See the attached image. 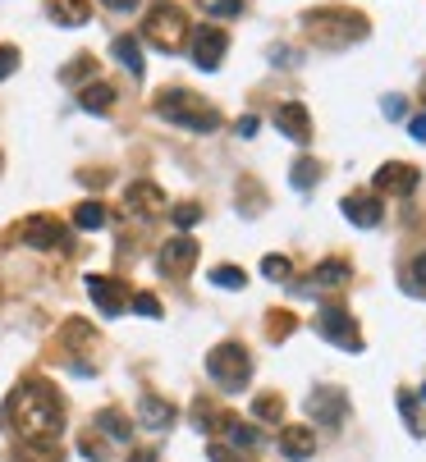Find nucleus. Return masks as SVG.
Here are the masks:
<instances>
[{
    "label": "nucleus",
    "mask_w": 426,
    "mask_h": 462,
    "mask_svg": "<svg viewBox=\"0 0 426 462\" xmlns=\"http://www.w3.org/2000/svg\"><path fill=\"white\" fill-rule=\"evenodd\" d=\"M275 128L284 133L289 142H298V147H307V142H312V115L303 111L298 101H284V105H275Z\"/></svg>",
    "instance_id": "f8f14e48"
},
{
    "label": "nucleus",
    "mask_w": 426,
    "mask_h": 462,
    "mask_svg": "<svg viewBox=\"0 0 426 462\" xmlns=\"http://www.w3.org/2000/svg\"><path fill=\"white\" fill-rule=\"evenodd\" d=\"M266 325H271V330H266L271 339H289V335H294V312H271Z\"/></svg>",
    "instance_id": "2f4dec72"
},
{
    "label": "nucleus",
    "mask_w": 426,
    "mask_h": 462,
    "mask_svg": "<svg viewBox=\"0 0 426 462\" xmlns=\"http://www.w3.org/2000/svg\"><path fill=\"white\" fill-rule=\"evenodd\" d=\"M92 339H97V330H92L88 320H69V325H65V343H69V348H88Z\"/></svg>",
    "instance_id": "c756f323"
},
{
    "label": "nucleus",
    "mask_w": 426,
    "mask_h": 462,
    "mask_svg": "<svg viewBox=\"0 0 426 462\" xmlns=\"http://www.w3.org/2000/svg\"><path fill=\"white\" fill-rule=\"evenodd\" d=\"M189 37H193V65L206 69V73H216L221 60H225V50H229L225 28H198V33H189Z\"/></svg>",
    "instance_id": "0eeeda50"
},
{
    "label": "nucleus",
    "mask_w": 426,
    "mask_h": 462,
    "mask_svg": "<svg viewBox=\"0 0 426 462\" xmlns=\"http://www.w3.org/2000/svg\"><path fill=\"white\" fill-rule=\"evenodd\" d=\"M78 453H83L88 462H105V449H101V444H92V440H83V444H78Z\"/></svg>",
    "instance_id": "ea45409f"
},
{
    "label": "nucleus",
    "mask_w": 426,
    "mask_h": 462,
    "mask_svg": "<svg viewBox=\"0 0 426 462\" xmlns=\"http://www.w3.org/2000/svg\"><path fill=\"white\" fill-rule=\"evenodd\" d=\"M111 50H115V60H120L133 78H138V73L147 69V65H143V46H138V37H115V46H111Z\"/></svg>",
    "instance_id": "393cba45"
},
{
    "label": "nucleus",
    "mask_w": 426,
    "mask_h": 462,
    "mask_svg": "<svg viewBox=\"0 0 426 462\" xmlns=\"http://www.w3.org/2000/svg\"><path fill=\"white\" fill-rule=\"evenodd\" d=\"M206 375L216 380V385L225 394H238V389H248V380H252V358H248V348L244 343H216L206 352Z\"/></svg>",
    "instance_id": "20e7f679"
},
{
    "label": "nucleus",
    "mask_w": 426,
    "mask_h": 462,
    "mask_svg": "<svg viewBox=\"0 0 426 462\" xmlns=\"http://www.w3.org/2000/svg\"><path fill=\"white\" fill-rule=\"evenodd\" d=\"M289 179H294L298 193H307V188H312L316 179H321V166H316L312 156H298V160H294V174H289Z\"/></svg>",
    "instance_id": "a878e982"
},
{
    "label": "nucleus",
    "mask_w": 426,
    "mask_h": 462,
    "mask_svg": "<svg viewBox=\"0 0 426 462\" xmlns=\"http://www.w3.org/2000/svg\"><path fill=\"white\" fill-rule=\"evenodd\" d=\"M261 275L266 280H289V257H266L261 261Z\"/></svg>",
    "instance_id": "c9c22d12"
},
{
    "label": "nucleus",
    "mask_w": 426,
    "mask_h": 462,
    "mask_svg": "<svg viewBox=\"0 0 426 462\" xmlns=\"http://www.w3.org/2000/svg\"><path fill=\"white\" fill-rule=\"evenodd\" d=\"M252 133H257V119H252V115L238 119V138H252Z\"/></svg>",
    "instance_id": "c03bdc74"
},
{
    "label": "nucleus",
    "mask_w": 426,
    "mask_h": 462,
    "mask_svg": "<svg viewBox=\"0 0 426 462\" xmlns=\"http://www.w3.org/2000/svg\"><path fill=\"white\" fill-rule=\"evenodd\" d=\"M170 220H174L179 229H193V225L202 220V206H198V202H179V206L170 211Z\"/></svg>",
    "instance_id": "7c9ffc66"
},
{
    "label": "nucleus",
    "mask_w": 426,
    "mask_h": 462,
    "mask_svg": "<svg viewBox=\"0 0 426 462\" xmlns=\"http://www.w3.org/2000/svg\"><path fill=\"white\" fill-rule=\"evenodd\" d=\"M143 37L151 42V46H161V50H183V42H189V19H183V10L179 5H170V0H161L151 14H147V23H143Z\"/></svg>",
    "instance_id": "39448f33"
},
{
    "label": "nucleus",
    "mask_w": 426,
    "mask_h": 462,
    "mask_svg": "<svg viewBox=\"0 0 426 462\" xmlns=\"http://www.w3.org/2000/svg\"><path fill=\"white\" fill-rule=\"evenodd\" d=\"M88 293H92V303H97L101 316H120L128 307V297H124L128 289L120 280H111V275H88Z\"/></svg>",
    "instance_id": "9b49d317"
},
{
    "label": "nucleus",
    "mask_w": 426,
    "mask_h": 462,
    "mask_svg": "<svg viewBox=\"0 0 426 462\" xmlns=\"http://www.w3.org/2000/svg\"><path fill=\"white\" fill-rule=\"evenodd\" d=\"M280 453L294 458V462L312 458V453H316V435H312L307 426H284V430H280Z\"/></svg>",
    "instance_id": "f3484780"
},
{
    "label": "nucleus",
    "mask_w": 426,
    "mask_h": 462,
    "mask_svg": "<svg viewBox=\"0 0 426 462\" xmlns=\"http://www.w3.org/2000/svg\"><path fill=\"white\" fill-rule=\"evenodd\" d=\"M193 261H198V243L193 238H174V243H166V248H161V270H166L170 280L189 275Z\"/></svg>",
    "instance_id": "4468645a"
},
{
    "label": "nucleus",
    "mask_w": 426,
    "mask_h": 462,
    "mask_svg": "<svg viewBox=\"0 0 426 462\" xmlns=\"http://www.w3.org/2000/svg\"><path fill=\"white\" fill-rule=\"evenodd\" d=\"M0 166H5V160H0Z\"/></svg>",
    "instance_id": "09e8293b"
},
{
    "label": "nucleus",
    "mask_w": 426,
    "mask_h": 462,
    "mask_svg": "<svg viewBox=\"0 0 426 462\" xmlns=\"http://www.w3.org/2000/svg\"><path fill=\"white\" fill-rule=\"evenodd\" d=\"M303 28L316 37V42H326V46H344V42H358V37H367V14H358V10H339V5H330V10H307L303 19Z\"/></svg>",
    "instance_id": "7ed1b4c3"
},
{
    "label": "nucleus",
    "mask_w": 426,
    "mask_h": 462,
    "mask_svg": "<svg viewBox=\"0 0 426 462\" xmlns=\"http://www.w3.org/2000/svg\"><path fill=\"white\" fill-rule=\"evenodd\" d=\"M417 166H408V160H390V166H381L376 170V179H371V183H376V197L381 193H390V197H408L413 193V188H417Z\"/></svg>",
    "instance_id": "1a4fd4ad"
},
{
    "label": "nucleus",
    "mask_w": 426,
    "mask_h": 462,
    "mask_svg": "<svg viewBox=\"0 0 426 462\" xmlns=\"http://www.w3.org/2000/svg\"><path fill=\"white\" fill-rule=\"evenodd\" d=\"M422 101H426V73H422Z\"/></svg>",
    "instance_id": "49530a36"
},
{
    "label": "nucleus",
    "mask_w": 426,
    "mask_h": 462,
    "mask_svg": "<svg viewBox=\"0 0 426 462\" xmlns=\"http://www.w3.org/2000/svg\"><path fill=\"white\" fill-rule=\"evenodd\" d=\"M74 225H78V229H101V225H105V206H101V202L74 206Z\"/></svg>",
    "instance_id": "bb28decb"
},
{
    "label": "nucleus",
    "mask_w": 426,
    "mask_h": 462,
    "mask_svg": "<svg viewBox=\"0 0 426 462\" xmlns=\"http://www.w3.org/2000/svg\"><path fill=\"white\" fill-rule=\"evenodd\" d=\"M10 462H65V449L56 440H19L10 449Z\"/></svg>",
    "instance_id": "dca6fc26"
},
{
    "label": "nucleus",
    "mask_w": 426,
    "mask_h": 462,
    "mask_svg": "<svg viewBox=\"0 0 426 462\" xmlns=\"http://www.w3.org/2000/svg\"><path fill=\"white\" fill-rule=\"evenodd\" d=\"M417 398H422V403H426V385H422V394H417Z\"/></svg>",
    "instance_id": "de8ad7c7"
},
{
    "label": "nucleus",
    "mask_w": 426,
    "mask_h": 462,
    "mask_svg": "<svg viewBox=\"0 0 426 462\" xmlns=\"http://www.w3.org/2000/svg\"><path fill=\"white\" fill-rule=\"evenodd\" d=\"M111 10H138V0H105Z\"/></svg>",
    "instance_id": "a18cd8bd"
},
{
    "label": "nucleus",
    "mask_w": 426,
    "mask_h": 462,
    "mask_svg": "<svg viewBox=\"0 0 426 462\" xmlns=\"http://www.w3.org/2000/svg\"><path fill=\"white\" fill-rule=\"evenodd\" d=\"M399 417H404V426L417 435V440H426V417H422V407H417V394L413 389H399Z\"/></svg>",
    "instance_id": "b1692460"
},
{
    "label": "nucleus",
    "mask_w": 426,
    "mask_h": 462,
    "mask_svg": "<svg viewBox=\"0 0 426 462\" xmlns=\"http://www.w3.org/2000/svg\"><path fill=\"white\" fill-rule=\"evenodd\" d=\"M138 417H143V426H151V430H170V426H174V407H170L166 398L147 394V398L138 403Z\"/></svg>",
    "instance_id": "6ab92c4d"
},
{
    "label": "nucleus",
    "mask_w": 426,
    "mask_h": 462,
    "mask_svg": "<svg viewBox=\"0 0 426 462\" xmlns=\"http://www.w3.org/2000/svg\"><path fill=\"white\" fill-rule=\"evenodd\" d=\"M198 5L206 14H216V19H234V14H244V0H198Z\"/></svg>",
    "instance_id": "473e14b6"
},
{
    "label": "nucleus",
    "mask_w": 426,
    "mask_h": 462,
    "mask_svg": "<svg viewBox=\"0 0 426 462\" xmlns=\"http://www.w3.org/2000/svg\"><path fill=\"white\" fill-rule=\"evenodd\" d=\"M404 105H408V101L399 96V92H394V96H385V115H390V119H404Z\"/></svg>",
    "instance_id": "58836bf2"
},
{
    "label": "nucleus",
    "mask_w": 426,
    "mask_h": 462,
    "mask_svg": "<svg viewBox=\"0 0 426 462\" xmlns=\"http://www.w3.org/2000/svg\"><path fill=\"white\" fill-rule=\"evenodd\" d=\"M221 430H225V440L238 449V453H244V449H257L261 444V435H257V426H248V421H238V417H221Z\"/></svg>",
    "instance_id": "aec40b11"
},
{
    "label": "nucleus",
    "mask_w": 426,
    "mask_h": 462,
    "mask_svg": "<svg viewBox=\"0 0 426 462\" xmlns=\"http://www.w3.org/2000/svg\"><path fill=\"white\" fill-rule=\"evenodd\" d=\"M19 69V46H0V78H10Z\"/></svg>",
    "instance_id": "4c0bfd02"
},
{
    "label": "nucleus",
    "mask_w": 426,
    "mask_h": 462,
    "mask_svg": "<svg viewBox=\"0 0 426 462\" xmlns=\"http://www.w3.org/2000/svg\"><path fill=\"white\" fill-rule=\"evenodd\" d=\"M128 462H161V458H156L151 449H133V453H128Z\"/></svg>",
    "instance_id": "37998d69"
},
{
    "label": "nucleus",
    "mask_w": 426,
    "mask_h": 462,
    "mask_svg": "<svg viewBox=\"0 0 426 462\" xmlns=\"http://www.w3.org/2000/svg\"><path fill=\"white\" fill-rule=\"evenodd\" d=\"M404 284L417 293V297H426V252L413 261V270H408V275H404Z\"/></svg>",
    "instance_id": "f704fd0d"
},
{
    "label": "nucleus",
    "mask_w": 426,
    "mask_h": 462,
    "mask_svg": "<svg viewBox=\"0 0 426 462\" xmlns=\"http://www.w3.org/2000/svg\"><path fill=\"white\" fill-rule=\"evenodd\" d=\"M316 335H321L326 343L344 348V352H362V335H358V320L349 307L339 303H326L321 312H316Z\"/></svg>",
    "instance_id": "423d86ee"
},
{
    "label": "nucleus",
    "mask_w": 426,
    "mask_h": 462,
    "mask_svg": "<svg viewBox=\"0 0 426 462\" xmlns=\"http://www.w3.org/2000/svg\"><path fill=\"white\" fill-rule=\"evenodd\" d=\"M124 206L133 211V215H143V220H151V215H161L166 211V193L156 183H147V179H138V183H128V193H124Z\"/></svg>",
    "instance_id": "ddd939ff"
},
{
    "label": "nucleus",
    "mask_w": 426,
    "mask_h": 462,
    "mask_svg": "<svg viewBox=\"0 0 426 462\" xmlns=\"http://www.w3.org/2000/svg\"><path fill=\"white\" fill-rule=\"evenodd\" d=\"M128 307L138 312V316H151V320H161V303H156L151 293H133V297H128Z\"/></svg>",
    "instance_id": "72a5a7b5"
},
{
    "label": "nucleus",
    "mask_w": 426,
    "mask_h": 462,
    "mask_svg": "<svg viewBox=\"0 0 426 462\" xmlns=\"http://www.w3.org/2000/svg\"><path fill=\"white\" fill-rule=\"evenodd\" d=\"M211 284H221V289H248V270H238V266H216V270H211Z\"/></svg>",
    "instance_id": "c85d7f7f"
},
{
    "label": "nucleus",
    "mask_w": 426,
    "mask_h": 462,
    "mask_svg": "<svg viewBox=\"0 0 426 462\" xmlns=\"http://www.w3.org/2000/svg\"><path fill=\"white\" fill-rule=\"evenodd\" d=\"M92 69H97V60H92V56H78V60L65 69V78H69V83H78V78H88Z\"/></svg>",
    "instance_id": "e433bc0d"
},
{
    "label": "nucleus",
    "mask_w": 426,
    "mask_h": 462,
    "mask_svg": "<svg viewBox=\"0 0 426 462\" xmlns=\"http://www.w3.org/2000/svg\"><path fill=\"white\" fill-rule=\"evenodd\" d=\"M252 417H257V421H280V417H284V398H280V394H261V398L252 403Z\"/></svg>",
    "instance_id": "cd10ccee"
},
{
    "label": "nucleus",
    "mask_w": 426,
    "mask_h": 462,
    "mask_svg": "<svg viewBox=\"0 0 426 462\" xmlns=\"http://www.w3.org/2000/svg\"><path fill=\"white\" fill-rule=\"evenodd\" d=\"M97 430H105V435H111V440H133V421L120 412V407H101V412H97Z\"/></svg>",
    "instance_id": "5701e85b"
},
{
    "label": "nucleus",
    "mask_w": 426,
    "mask_h": 462,
    "mask_svg": "<svg viewBox=\"0 0 426 462\" xmlns=\"http://www.w3.org/2000/svg\"><path fill=\"white\" fill-rule=\"evenodd\" d=\"M5 426L19 435V440H56V430L65 426L60 389L42 375H28L5 403Z\"/></svg>",
    "instance_id": "f257e3e1"
},
{
    "label": "nucleus",
    "mask_w": 426,
    "mask_h": 462,
    "mask_svg": "<svg viewBox=\"0 0 426 462\" xmlns=\"http://www.w3.org/2000/svg\"><path fill=\"white\" fill-rule=\"evenodd\" d=\"M156 115L179 124V128H193V133H216L221 128V111L211 105L206 96L189 92V88H166V92H156Z\"/></svg>",
    "instance_id": "f03ea898"
},
{
    "label": "nucleus",
    "mask_w": 426,
    "mask_h": 462,
    "mask_svg": "<svg viewBox=\"0 0 426 462\" xmlns=\"http://www.w3.org/2000/svg\"><path fill=\"white\" fill-rule=\"evenodd\" d=\"M349 280H353V266L344 261V257H330V261H321V266L312 270V284H316V289H321V284L335 289V284H349Z\"/></svg>",
    "instance_id": "412c9836"
},
{
    "label": "nucleus",
    "mask_w": 426,
    "mask_h": 462,
    "mask_svg": "<svg viewBox=\"0 0 426 462\" xmlns=\"http://www.w3.org/2000/svg\"><path fill=\"white\" fill-rule=\"evenodd\" d=\"M19 238L28 243V248H37V252H56V248H65V225L60 220H50V215H33V220H23V229H19Z\"/></svg>",
    "instance_id": "6e6552de"
},
{
    "label": "nucleus",
    "mask_w": 426,
    "mask_h": 462,
    "mask_svg": "<svg viewBox=\"0 0 426 462\" xmlns=\"http://www.w3.org/2000/svg\"><path fill=\"white\" fill-rule=\"evenodd\" d=\"M46 14L60 23V28H83L92 19V5L88 0H46Z\"/></svg>",
    "instance_id": "a211bd4d"
},
{
    "label": "nucleus",
    "mask_w": 426,
    "mask_h": 462,
    "mask_svg": "<svg viewBox=\"0 0 426 462\" xmlns=\"http://www.w3.org/2000/svg\"><path fill=\"white\" fill-rule=\"evenodd\" d=\"M78 105H83V111H92V115H105L115 105V88L111 83H88L83 92H78Z\"/></svg>",
    "instance_id": "4be33fe9"
},
{
    "label": "nucleus",
    "mask_w": 426,
    "mask_h": 462,
    "mask_svg": "<svg viewBox=\"0 0 426 462\" xmlns=\"http://www.w3.org/2000/svg\"><path fill=\"white\" fill-rule=\"evenodd\" d=\"M206 458H211V462H244V458H234V453L221 449V444H206Z\"/></svg>",
    "instance_id": "a19ab883"
},
{
    "label": "nucleus",
    "mask_w": 426,
    "mask_h": 462,
    "mask_svg": "<svg viewBox=\"0 0 426 462\" xmlns=\"http://www.w3.org/2000/svg\"><path fill=\"white\" fill-rule=\"evenodd\" d=\"M408 133H413V138H417V142H426V115H417V119L408 124Z\"/></svg>",
    "instance_id": "79ce46f5"
},
{
    "label": "nucleus",
    "mask_w": 426,
    "mask_h": 462,
    "mask_svg": "<svg viewBox=\"0 0 426 462\" xmlns=\"http://www.w3.org/2000/svg\"><path fill=\"white\" fill-rule=\"evenodd\" d=\"M344 215L358 225V229H371V225H381V197L376 193H349L344 197Z\"/></svg>",
    "instance_id": "2eb2a0df"
},
{
    "label": "nucleus",
    "mask_w": 426,
    "mask_h": 462,
    "mask_svg": "<svg viewBox=\"0 0 426 462\" xmlns=\"http://www.w3.org/2000/svg\"><path fill=\"white\" fill-rule=\"evenodd\" d=\"M307 412H312V421H321V426H344V417H349V394L335 389V385H321L312 394Z\"/></svg>",
    "instance_id": "9d476101"
}]
</instances>
